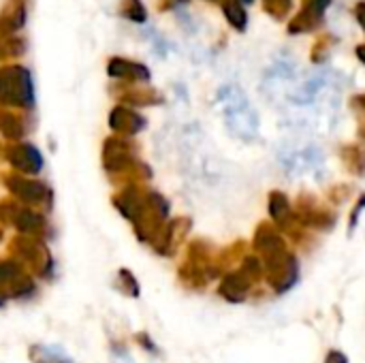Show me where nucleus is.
Returning <instances> with one entry per match:
<instances>
[{"label":"nucleus","mask_w":365,"mask_h":363,"mask_svg":"<svg viewBox=\"0 0 365 363\" xmlns=\"http://www.w3.org/2000/svg\"><path fill=\"white\" fill-rule=\"evenodd\" d=\"M222 13L227 17V21L237 30L244 32L248 28V11L240 0H225L222 2Z\"/></svg>","instance_id":"f3484780"},{"label":"nucleus","mask_w":365,"mask_h":363,"mask_svg":"<svg viewBox=\"0 0 365 363\" xmlns=\"http://www.w3.org/2000/svg\"><path fill=\"white\" fill-rule=\"evenodd\" d=\"M365 212V193L359 195V199L355 201V205L351 208V214H349V235H355L357 227H359V220H361V214Z\"/></svg>","instance_id":"5701e85b"},{"label":"nucleus","mask_w":365,"mask_h":363,"mask_svg":"<svg viewBox=\"0 0 365 363\" xmlns=\"http://www.w3.org/2000/svg\"><path fill=\"white\" fill-rule=\"evenodd\" d=\"M122 101H126L128 105H137V107H150V105H160L163 96L152 88L130 86L122 92Z\"/></svg>","instance_id":"dca6fc26"},{"label":"nucleus","mask_w":365,"mask_h":363,"mask_svg":"<svg viewBox=\"0 0 365 363\" xmlns=\"http://www.w3.org/2000/svg\"><path fill=\"white\" fill-rule=\"evenodd\" d=\"M210 2H216V0H210Z\"/></svg>","instance_id":"c756f323"},{"label":"nucleus","mask_w":365,"mask_h":363,"mask_svg":"<svg viewBox=\"0 0 365 363\" xmlns=\"http://www.w3.org/2000/svg\"><path fill=\"white\" fill-rule=\"evenodd\" d=\"M349 195H351V186L346 184H336L327 190V199L331 205H342L349 199Z\"/></svg>","instance_id":"b1692460"},{"label":"nucleus","mask_w":365,"mask_h":363,"mask_svg":"<svg viewBox=\"0 0 365 363\" xmlns=\"http://www.w3.org/2000/svg\"><path fill=\"white\" fill-rule=\"evenodd\" d=\"M248 257V246L244 240H235L233 244L216 250L214 259H212V267H210V278H225L227 274L233 272V267L237 263H242Z\"/></svg>","instance_id":"1a4fd4ad"},{"label":"nucleus","mask_w":365,"mask_h":363,"mask_svg":"<svg viewBox=\"0 0 365 363\" xmlns=\"http://www.w3.org/2000/svg\"><path fill=\"white\" fill-rule=\"evenodd\" d=\"M252 250H255V257H259L263 265H269L276 259L291 252L284 235L276 229L274 223H267V220L257 225L255 235H252Z\"/></svg>","instance_id":"423d86ee"},{"label":"nucleus","mask_w":365,"mask_h":363,"mask_svg":"<svg viewBox=\"0 0 365 363\" xmlns=\"http://www.w3.org/2000/svg\"><path fill=\"white\" fill-rule=\"evenodd\" d=\"M107 75L130 83H148L152 79V73L145 64L126 58H111L107 62Z\"/></svg>","instance_id":"9b49d317"},{"label":"nucleus","mask_w":365,"mask_h":363,"mask_svg":"<svg viewBox=\"0 0 365 363\" xmlns=\"http://www.w3.org/2000/svg\"><path fill=\"white\" fill-rule=\"evenodd\" d=\"M312 2H314V4H317L319 9H323V11H325V9H327L329 4H331V0H312Z\"/></svg>","instance_id":"cd10ccee"},{"label":"nucleus","mask_w":365,"mask_h":363,"mask_svg":"<svg viewBox=\"0 0 365 363\" xmlns=\"http://www.w3.org/2000/svg\"><path fill=\"white\" fill-rule=\"evenodd\" d=\"M355 17H357L359 26L364 28L365 32V0H359V2L355 4Z\"/></svg>","instance_id":"a878e982"},{"label":"nucleus","mask_w":365,"mask_h":363,"mask_svg":"<svg viewBox=\"0 0 365 363\" xmlns=\"http://www.w3.org/2000/svg\"><path fill=\"white\" fill-rule=\"evenodd\" d=\"M267 212L272 223L282 235H289L295 244L304 240V227L295 220L293 203L282 190H272L267 197Z\"/></svg>","instance_id":"0eeeda50"},{"label":"nucleus","mask_w":365,"mask_h":363,"mask_svg":"<svg viewBox=\"0 0 365 363\" xmlns=\"http://www.w3.org/2000/svg\"><path fill=\"white\" fill-rule=\"evenodd\" d=\"M325 11L319 9L312 0H306L302 11L291 19L289 24V34H304V32H312L323 24Z\"/></svg>","instance_id":"ddd939ff"},{"label":"nucleus","mask_w":365,"mask_h":363,"mask_svg":"<svg viewBox=\"0 0 365 363\" xmlns=\"http://www.w3.org/2000/svg\"><path fill=\"white\" fill-rule=\"evenodd\" d=\"M190 227H192V220L186 218V216H180L175 220H171L165 229V237H163V244L158 248L160 255L165 257H173L178 252V248L182 246V242L186 240V235L190 233Z\"/></svg>","instance_id":"f8f14e48"},{"label":"nucleus","mask_w":365,"mask_h":363,"mask_svg":"<svg viewBox=\"0 0 365 363\" xmlns=\"http://www.w3.org/2000/svg\"><path fill=\"white\" fill-rule=\"evenodd\" d=\"M30 0H6L0 9V39L15 36L28 21Z\"/></svg>","instance_id":"9d476101"},{"label":"nucleus","mask_w":365,"mask_h":363,"mask_svg":"<svg viewBox=\"0 0 365 363\" xmlns=\"http://www.w3.org/2000/svg\"><path fill=\"white\" fill-rule=\"evenodd\" d=\"M261 280H263V263L259 261V257L248 255L240 263L237 270H233L231 274L220 278L218 295L229 304H244L248 300L252 287L259 285Z\"/></svg>","instance_id":"f03ea898"},{"label":"nucleus","mask_w":365,"mask_h":363,"mask_svg":"<svg viewBox=\"0 0 365 363\" xmlns=\"http://www.w3.org/2000/svg\"><path fill=\"white\" fill-rule=\"evenodd\" d=\"M216 250L207 240H192L186 250V259L180 267V280L186 289L190 291H201L207 287L210 278V267Z\"/></svg>","instance_id":"7ed1b4c3"},{"label":"nucleus","mask_w":365,"mask_h":363,"mask_svg":"<svg viewBox=\"0 0 365 363\" xmlns=\"http://www.w3.org/2000/svg\"><path fill=\"white\" fill-rule=\"evenodd\" d=\"M109 124L115 133L122 135H137L145 128V118L128 107H115L109 116Z\"/></svg>","instance_id":"4468645a"},{"label":"nucleus","mask_w":365,"mask_h":363,"mask_svg":"<svg viewBox=\"0 0 365 363\" xmlns=\"http://www.w3.org/2000/svg\"><path fill=\"white\" fill-rule=\"evenodd\" d=\"M334 43H336V36H331V34H321V36L314 41L312 49H310V60H312L314 64H323V62L327 60L329 51L334 49Z\"/></svg>","instance_id":"aec40b11"},{"label":"nucleus","mask_w":365,"mask_h":363,"mask_svg":"<svg viewBox=\"0 0 365 363\" xmlns=\"http://www.w3.org/2000/svg\"><path fill=\"white\" fill-rule=\"evenodd\" d=\"M351 109L357 116V137L365 143V94H355L351 98Z\"/></svg>","instance_id":"4be33fe9"},{"label":"nucleus","mask_w":365,"mask_h":363,"mask_svg":"<svg viewBox=\"0 0 365 363\" xmlns=\"http://www.w3.org/2000/svg\"><path fill=\"white\" fill-rule=\"evenodd\" d=\"M325 363H349V359L342 351H329L325 355Z\"/></svg>","instance_id":"393cba45"},{"label":"nucleus","mask_w":365,"mask_h":363,"mask_svg":"<svg viewBox=\"0 0 365 363\" xmlns=\"http://www.w3.org/2000/svg\"><path fill=\"white\" fill-rule=\"evenodd\" d=\"M355 53H357V58H359V62L365 64V43L361 45H357V49H355Z\"/></svg>","instance_id":"bb28decb"},{"label":"nucleus","mask_w":365,"mask_h":363,"mask_svg":"<svg viewBox=\"0 0 365 363\" xmlns=\"http://www.w3.org/2000/svg\"><path fill=\"white\" fill-rule=\"evenodd\" d=\"M295 220L304 227V229H314V231H334L336 223H338V212L331 210V205L323 203L319 197H314L312 193H299L295 205Z\"/></svg>","instance_id":"39448f33"},{"label":"nucleus","mask_w":365,"mask_h":363,"mask_svg":"<svg viewBox=\"0 0 365 363\" xmlns=\"http://www.w3.org/2000/svg\"><path fill=\"white\" fill-rule=\"evenodd\" d=\"M0 105H11V107L34 105L32 75L26 66L21 64L0 66Z\"/></svg>","instance_id":"20e7f679"},{"label":"nucleus","mask_w":365,"mask_h":363,"mask_svg":"<svg viewBox=\"0 0 365 363\" xmlns=\"http://www.w3.org/2000/svg\"><path fill=\"white\" fill-rule=\"evenodd\" d=\"M218 101L222 105L225 120H227V126L231 128V133H235L244 139L257 135V128H259L257 111L250 107L244 90L240 86H235V83L222 86L218 92Z\"/></svg>","instance_id":"f257e3e1"},{"label":"nucleus","mask_w":365,"mask_h":363,"mask_svg":"<svg viewBox=\"0 0 365 363\" xmlns=\"http://www.w3.org/2000/svg\"><path fill=\"white\" fill-rule=\"evenodd\" d=\"M263 278L274 289V293H289L299 282V261L293 252L276 259L269 265H263Z\"/></svg>","instance_id":"6e6552de"},{"label":"nucleus","mask_w":365,"mask_h":363,"mask_svg":"<svg viewBox=\"0 0 365 363\" xmlns=\"http://www.w3.org/2000/svg\"><path fill=\"white\" fill-rule=\"evenodd\" d=\"M261 2H263V11L276 21L287 19L289 13L293 11V0H261Z\"/></svg>","instance_id":"412c9836"},{"label":"nucleus","mask_w":365,"mask_h":363,"mask_svg":"<svg viewBox=\"0 0 365 363\" xmlns=\"http://www.w3.org/2000/svg\"><path fill=\"white\" fill-rule=\"evenodd\" d=\"M240 2H242V4H244V2H246V4H250V2H255V0H240Z\"/></svg>","instance_id":"c85d7f7f"},{"label":"nucleus","mask_w":365,"mask_h":363,"mask_svg":"<svg viewBox=\"0 0 365 363\" xmlns=\"http://www.w3.org/2000/svg\"><path fill=\"white\" fill-rule=\"evenodd\" d=\"M26 49H28V45H26V39H21V36L0 39V62L11 60V58H21L26 53Z\"/></svg>","instance_id":"a211bd4d"},{"label":"nucleus","mask_w":365,"mask_h":363,"mask_svg":"<svg viewBox=\"0 0 365 363\" xmlns=\"http://www.w3.org/2000/svg\"><path fill=\"white\" fill-rule=\"evenodd\" d=\"M340 160L351 175L365 178V148L361 143H344L340 148Z\"/></svg>","instance_id":"2eb2a0df"},{"label":"nucleus","mask_w":365,"mask_h":363,"mask_svg":"<svg viewBox=\"0 0 365 363\" xmlns=\"http://www.w3.org/2000/svg\"><path fill=\"white\" fill-rule=\"evenodd\" d=\"M120 15L133 24H145L148 21V11H145V4L141 0H122Z\"/></svg>","instance_id":"6ab92c4d"}]
</instances>
